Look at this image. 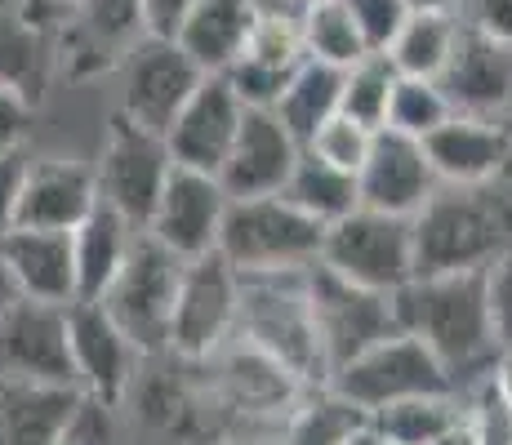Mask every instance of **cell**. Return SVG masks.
Segmentation results:
<instances>
[{
    "label": "cell",
    "mask_w": 512,
    "mask_h": 445,
    "mask_svg": "<svg viewBox=\"0 0 512 445\" xmlns=\"http://www.w3.org/2000/svg\"><path fill=\"white\" fill-rule=\"evenodd\" d=\"M508 134H512V116H508ZM508 178H512V152H508Z\"/></svg>",
    "instance_id": "816d5d0a"
},
{
    "label": "cell",
    "mask_w": 512,
    "mask_h": 445,
    "mask_svg": "<svg viewBox=\"0 0 512 445\" xmlns=\"http://www.w3.org/2000/svg\"><path fill=\"white\" fill-rule=\"evenodd\" d=\"M201 365L214 370V397L228 410V419H236L245 428L241 441H250V445H268L277 437V428L290 419V410L303 401V392L312 388L290 365H281L277 356H268L245 339L223 343Z\"/></svg>",
    "instance_id": "5b68a950"
},
{
    "label": "cell",
    "mask_w": 512,
    "mask_h": 445,
    "mask_svg": "<svg viewBox=\"0 0 512 445\" xmlns=\"http://www.w3.org/2000/svg\"><path fill=\"white\" fill-rule=\"evenodd\" d=\"M343 445H383V441H379V432H374V428H370V423H361V428H357V432H352V437H348V441H343Z\"/></svg>",
    "instance_id": "f907efd6"
},
{
    "label": "cell",
    "mask_w": 512,
    "mask_h": 445,
    "mask_svg": "<svg viewBox=\"0 0 512 445\" xmlns=\"http://www.w3.org/2000/svg\"><path fill=\"white\" fill-rule=\"evenodd\" d=\"M361 423H370V419L357 405L343 401L326 383H317V388L303 392V401L290 410V419L281 423L277 437L268 445H343Z\"/></svg>",
    "instance_id": "4dcf8cb0"
},
{
    "label": "cell",
    "mask_w": 512,
    "mask_h": 445,
    "mask_svg": "<svg viewBox=\"0 0 512 445\" xmlns=\"http://www.w3.org/2000/svg\"><path fill=\"white\" fill-rule=\"evenodd\" d=\"M308 308H312V330H317L326 379L339 365H348L352 356H361L379 339L401 330L392 294L366 290V285L330 272L321 259L308 267Z\"/></svg>",
    "instance_id": "52a82bcc"
},
{
    "label": "cell",
    "mask_w": 512,
    "mask_h": 445,
    "mask_svg": "<svg viewBox=\"0 0 512 445\" xmlns=\"http://www.w3.org/2000/svg\"><path fill=\"white\" fill-rule=\"evenodd\" d=\"M415 227V276L486 272L512 245V183H441L410 219Z\"/></svg>",
    "instance_id": "7a4b0ae2"
},
{
    "label": "cell",
    "mask_w": 512,
    "mask_h": 445,
    "mask_svg": "<svg viewBox=\"0 0 512 445\" xmlns=\"http://www.w3.org/2000/svg\"><path fill=\"white\" fill-rule=\"evenodd\" d=\"M94 205H98L94 161H81V156H27L14 227L72 232Z\"/></svg>",
    "instance_id": "d6986e66"
},
{
    "label": "cell",
    "mask_w": 512,
    "mask_h": 445,
    "mask_svg": "<svg viewBox=\"0 0 512 445\" xmlns=\"http://www.w3.org/2000/svg\"><path fill=\"white\" fill-rule=\"evenodd\" d=\"M0 254L9 263L18 294L36 303H76V263L72 232L54 227H9L0 236Z\"/></svg>",
    "instance_id": "603a6c76"
},
{
    "label": "cell",
    "mask_w": 512,
    "mask_h": 445,
    "mask_svg": "<svg viewBox=\"0 0 512 445\" xmlns=\"http://www.w3.org/2000/svg\"><path fill=\"white\" fill-rule=\"evenodd\" d=\"M486 303L499 352H512V245L486 267Z\"/></svg>",
    "instance_id": "ab89813d"
},
{
    "label": "cell",
    "mask_w": 512,
    "mask_h": 445,
    "mask_svg": "<svg viewBox=\"0 0 512 445\" xmlns=\"http://www.w3.org/2000/svg\"><path fill=\"white\" fill-rule=\"evenodd\" d=\"M54 445H121L116 405L94 401V397H76L72 414H67V423L54 437Z\"/></svg>",
    "instance_id": "74e56055"
},
{
    "label": "cell",
    "mask_w": 512,
    "mask_h": 445,
    "mask_svg": "<svg viewBox=\"0 0 512 445\" xmlns=\"http://www.w3.org/2000/svg\"><path fill=\"white\" fill-rule=\"evenodd\" d=\"M459 419H464V392L446 388L383 405V410L370 414V428L379 432L383 445H428L446 428H455Z\"/></svg>",
    "instance_id": "f546056e"
},
{
    "label": "cell",
    "mask_w": 512,
    "mask_h": 445,
    "mask_svg": "<svg viewBox=\"0 0 512 445\" xmlns=\"http://www.w3.org/2000/svg\"><path fill=\"white\" fill-rule=\"evenodd\" d=\"M23 170H27V152H23V147H0V236L14 227Z\"/></svg>",
    "instance_id": "b9f144b4"
},
{
    "label": "cell",
    "mask_w": 512,
    "mask_h": 445,
    "mask_svg": "<svg viewBox=\"0 0 512 445\" xmlns=\"http://www.w3.org/2000/svg\"><path fill=\"white\" fill-rule=\"evenodd\" d=\"M326 388H334L343 401H352L370 419L374 410H383V405H392V401L455 388V379H450L446 365L423 348L415 334L397 330V334H388V339H379L374 348H366L361 356H352L348 365H339L326 379Z\"/></svg>",
    "instance_id": "30bf717a"
},
{
    "label": "cell",
    "mask_w": 512,
    "mask_h": 445,
    "mask_svg": "<svg viewBox=\"0 0 512 445\" xmlns=\"http://www.w3.org/2000/svg\"><path fill=\"white\" fill-rule=\"evenodd\" d=\"M36 107L27 98H18L14 89L0 85V147H23L27 130H32Z\"/></svg>",
    "instance_id": "7bdbcfd3"
},
{
    "label": "cell",
    "mask_w": 512,
    "mask_h": 445,
    "mask_svg": "<svg viewBox=\"0 0 512 445\" xmlns=\"http://www.w3.org/2000/svg\"><path fill=\"white\" fill-rule=\"evenodd\" d=\"M397 67L388 54H361L352 67H343V94H339V112L352 116L366 130H383L388 121V103H392V85H397Z\"/></svg>",
    "instance_id": "d6a6232c"
},
{
    "label": "cell",
    "mask_w": 512,
    "mask_h": 445,
    "mask_svg": "<svg viewBox=\"0 0 512 445\" xmlns=\"http://www.w3.org/2000/svg\"><path fill=\"white\" fill-rule=\"evenodd\" d=\"M134 236H139V227L125 219V214H116L112 205H103V201H98L94 210L72 227L76 299H85V303L103 299V290L112 285V276L121 272L125 254H130Z\"/></svg>",
    "instance_id": "484cf974"
},
{
    "label": "cell",
    "mask_w": 512,
    "mask_h": 445,
    "mask_svg": "<svg viewBox=\"0 0 512 445\" xmlns=\"http://www.w3.org/2000/svg\"><path fill=\"white\" fill-rule=\"evenodd\" d=\"M241 116H245V103L228 85V76H205L192 89V98L179 107L170 130H165V147H170L174 165L205 170L219 178L223 161L232 152V138L241 130Z\"/></svg>",
    "instance_id": "ac0fdd59"
},
{
    "label": "cell",
    "mask_w": 512,
    "mask_h": 445,
    "mask_svg": "<svg viewBox=\"0 0 512 445\" xmlns=\"http://www.w3.org/2000/svg\"><path fill=\"white\" fill-rule=\"evenodd\" d=\"M450 116H455V107H450L441 81H428V76H397L383 130H397V134H410V138H428L441 121H450Z\"/></svg>",
    "instance_id": "e575fe53"
},
{
    "label": "cell",
    "mask_w": 512,
    "mask_h": 445,
    "mask_svg": "<svg viewBox=\"0 0 512 445\" xmlns=\"http://www.w3.org/2000/svg\"><path fill=\"white\" fill-rule=\"evenodd\" d=\"M67 352H72V383L81 397L107 401L121 410L139 383V365L147 356L134 339L107 316L103 303H67Z\"/></svg>",
    "instance_id": "7c38bea8"
},
{
    "label": "cell",
    "mask_w": 512,
    "mask_h": 445,
    "mask_svg": "<svg viewBox=\"0 0 512 445\" xmlns=\"http://www.w3.org/2000/svg\"><path fill=\"white\" fill-rule=\"evenodd\" d=\"M147 36L143 0H76L58 23V76L98 81Z\"/></svg>",
    "instance_id": "5bb4252c"
},
{
    "label": "cell",
    "mask_w": 512,
    "mask_h": 445,
    "mask_svg": "<svg viewBox=\"0 0 512 445\" xmlns=\"http://www.w3.org/2000/svg\"><path fill=\"white\" fill-rule=\"evenodd\" d=\"M232 196L223 192V183L205 170H187L174 165L165 178L161 196H156V210L147 219L143 232L156 236L170 254L179 259H201V254L219 250V232H223V214H228Z\"/></svg>",
    "instance_id": "9a60e30c"
},
{
    "label": "cell",
    "mask_w": 512,
    "mask_h": 445,
    "mask_svg": "<svg viewBox=\"0 0 512 445\" xmlns=\"http://www.w3.org/2000/svg\"><path fill=\"white\" fill-rule=\"evenodd\" d=\"M236 339L254 343L281 365H290L303 383H326L317 330L308 308V272H268L241 276V312H236Z\"/></svg>",
    "instance_id": "277c9868"
},
{
    "label": "cell",
    "mask_w": 512,
    "mask_h": 445,
    "mask_svg": "<svg viewBox=\"0 0 512 445\" xmlns=\"http://www.w3.org/2000/svg\"><path fill=\"white\" fill-rule=\"evenodd\" d=\"M459 32H464V23L455 14H410L383 54L392 58V67L401 76H428V81H437L446 72L450 54H455Z\"/></svg>",
    "instance_id": "1f68e13d"
},
{
    "label": "cell",
    "mask_w": 512,
    "mask_h": 445,
    "mask_svg": "<svg viewBox=\"0 0 512 445\" xmlns=\"http://www.w3.org/2000/svg\"><path fill=\"white\" fill-rule=\"evenodd\" d=\"M116 76H121V107L116 112L156 134L170 130L179 107L205 81V72L183 54V45L174 36H152V32L121 58Z\"/></svg>",
    "instance_id": "4fadbf2b"
},
{
    "label": "cell",
    "mask_w": 512,
    "mask_h": 445,
    "mask_svg": "<svg viewBox=\"0 0 512 445\" xmlns=\"http://www.w3.org/2000/svg\"><path fill=\"white\" fill-rule=\"evenodd\" d=\"M339 94H343V67L303 58V63L294 67V76L285 81L281 98L272 103V112H277V121L299 138V147H303L334 112H339Z\"/></svg>",
    "instance_id": "83f0119b"
},
{
    "label": "cell",
    "mask_w": 512,
    "mask_h": 445,
    "mask_svg": "<svg viewBox=\"0 0 512 445\" xmlns=\"http://www.w3.org/2000/svg\"><path fill=\"white\" fill-rule=\"evenodd\" d=\"M232 445H250V441H232Z\"/></svg>",
    "instance_id": "f5cc1de1"
},
{
    "label": "cell",
    "mask_w": 512,
    "mask_h": 445,
    "mask_svg": "<svg viewBox=\"0 0 512 445\" xmlns=\"http://www.w3.org/2000/svg\"><path fill=\"white\" fill-rule=\"evenodd\" d=\"M285 201H294L308 219H317L321 227L339 223L343 214H352L361 205V192H357V174L339 170V165L321 161V156H312L308 147L299 152V161H294L290 178H285L281 187Z\"/></svg>",
    "instance_id": "f1b7e54d"
},
{
    "label": "cell",
    "mask_w": 512,
    "mask_h": 445,
    "mask_svg": "<svg viewBox=\"0 0 512 445\" xmlns=\"http://www.w3.org/2000/svg\"><path fill=\"white\" fill-rule=\"evenodd\" d=\"M437 81L446 89L455 112L486 116V121H508L512 116V45L490 41V36L464 27L455 54H450L446 72Z\"/></svg>",
    "instance_id": "44dd1931"
},
{
    "label": "cell",
    "mask_w": 512,
    "mask_h": 445,
    "mask_svg": "<svg viewBox=\"0 0 512 445\" xmlns=\"http://www.w3.org/2000/svg\"><path fill=\"white\" fill-rule=\"evenodd\" d=\"M254 32V0H196L174 41L205 76H223L245 54Z\"/></svg>",
    "instance_id": "d4e9b609"
},
{
    "label": "cell",
    "mask_w": 512,
    "mask_h": 445,
    "mask_svg": "<svg viewBox=\"0 0 512 445\" xmlns=\"http://www.w3.org/2000/svg\"><path fill=\"white\" fill-rule=\"evenodd\" d=\"M14 299H23V294H18V285H14V276H9V263H5V254H0V312L9 308V303Z\"/></svg>",
    "instance_id": "681fc988"
},
{
    "label": "cell",
    "mask_w": 512,
    "mask_h": 445,
    "mask_svg": "<svg viewBox=\"0 0 512 445\" xmlns=\"http://www.w3.org/2000/svg\"><path fill=\"white\" fill-rule=\"evenodd\" d=\"M303 54L330 67H352L361 54H370L343 0L308 5V14H303Z\"/></svg>",
    "instance_id": "836d02e7"
},
{
    "label": "cell",
    "mask_w": 512,
    "mask_h": 445,
    "mask_svg": "<svg viewBox=\"0 0 512 445\" xmlns=\"http://www.w3.org/2000/svg\"><path fill=\"white\" fill-rule=\"evenodd\" d=\"M423 152H428L441 183H459V187L499 183V178H508L512 134H508V121L455 112L450 121H441L437 130L423 138Z\"/></svg>",
    "instance_id": "7402d4cb"
},
{
    "label": "cell",
    "mask_w": 512,
    "mask_h": 445,
    "mask_svg": "<svg viewBox=\"0 0 512 445\" xmlns=\"http://www.w3.org/2000/svg\"><path fill=\"white\" fill-rule=\"evenodd\" d=\"M76 397L67 383L0 379V445H54Z\"/></svg>",
    "instance_id": "4316f807"
},
{
    "label": "cell",
    "mask_w": 512,
    "mask_h": 445,
    "mask_svg": "<svg viewBox=\"0 0 512 445\" xmlns=\"http://www.w3.org/2000/svg\"><path fill=\"white\" fill-rule=\"evenodd\" d=\"M179 276H183L179 254H170L156 236L139 232L121 272L112 276V285L98 299L143 356H161L170 348V312H174V294H179Z\"/></svg>",
    "instance_id": "8992f818"
},
{
    "label": "cell",
    "mask_w": 512,
    "mask_h": 445,
    "mask_svg": "<svg viewBox=\"0 0 512 445\" xmlns=\"http://www.w3.org/2000/svg\"><path fill=\"white\" fill-rule=\"evenodd\" d=\"M370 143H374V130L357 125L352 116L334 112L330 121L321 125V130L312 134L303 147H308L312 156H321V161H330V165H339V170L357 174V170H361V161H366V152H370Z\"/></svg>",
    "instance_id": "8d00e7d4"
},
{
    "label": "cell",
    "mask_w": 512,
    "mask_h": 445,
    "mask_svg": "<svg viewBox=\"0 0 512 445\" xmlns=\"http://www.w3.org/2000/svg\"><path fill=\"white\" fill-rule=\"evenodd\" d=\"M326 227L285 201L272 196H236L228 201L219 232V254L241 276H268V272H308L321 259Z\"/></svg>",
    "instance_id": "3957f363"
},
{
    "label": "cell",
    "mask_w": 512,
    "mask_h": 445,
    "mask_svg": "<svg viewBox=\"0 0 512 445\" xmlns=\"http://www.w3.org/2000/svg\"><path fill=\"white\" fill-rule=\"evenodd\" d=\"M321 263L348 281L379 294H397L415 276V227L401 214H383L357 205L339 223L326 227Z\"/></svg>",
    "instance_id": "9c48e42d"
},
{
    "label": "cell",
    "mask_w": 512,
    "mask_h": 445,
    "mask_svg": "<svg viewBox=\"0 0 512 445\" xmlns=\"http://www.w3.org/2000/svg\"><path fill=\"white\" fill-rule=\"evenodd\" d=\"M490 383H495V392L512 405V352H499L495 365H490Z\"/></svg>",
    "instance_id": "bcb514c9"
},
{
    "label": "cell",
    "mask_w": 512,
    "mask_h": 445,
    "mask_svg": "<svg viewBox=\"0 0 512 445\" xmlns=\"http://www.w3.org/2000/svg\"><path fill=\"white\" fill-rule=\"evenodd\" d=\"M437 187H441V178L432 170L428 152H423V138H410L397 130H374V143L357 170V192L366 210L415 219Z\"/></svg>",
    "instance_id": "e0dca14e"
},
{
    "label": "cell",
    "mask_w": 512,
    "mask_h": 445,
    "mask_svg": "<svg viewBox=\"0 0 512 445\" xmlns=\"http://www.w3.org/2000/svg\"><path fill=\"white\" fill-rule=\"evenodd\" d=\"M308 5H317V0H308Z\"/></svg>",
    "instance_id": "db71d44e"
},
{
    "label": "cell",
    "mask_w": 512,
    "mask_h": 445,
    "mask_svg": "<svg viewBox=\"0 0 512 445\" xmlns=\"http://www.w3.org/2000/svg\"><path fill=\"white\" fill-rule=\"evenodd\" d=\"M192 5H196V0H143L147 32H152V36H174Z\"/></svg>",
    "instance_id": "ee69618b"
},
{
    "label": "cell",
    "mask_w": 512,
    "mask_h": 445,
    "mask_svg": "<svg viewBox=\"0 0 512 445\" xmlns=\"http://www.w3.org/2000/svg\"><path fill=\"white\" fill-rule=\"evenodd\" d=\"M397 321L406 334L446 365L455 388L490 374L499 356L486 303V272H428L410 276L397 294Z\"/></svg>",
    "instance_id": "6da1fadb"
},
{
    "label": "cell",
    "mask_w": 512,
    "mask_h": 445,
    "mask_svg": "<svg viewBox=\"0 0 512 445\" xmlns=\"http://www.w3.org/2000/svg\"><path fill=\"white\" fill-rule=\"evenodd\" d=\"M508 183H512V178H508Z\"/></svg>",
    "instance_id": "11a10c76"
},
{
    "label": "cell",
    "mask_w": 512,
    "mask_h": 445,
    "mask_svg": "<svg viewBox=\"0 0 512 445\" xmlns=\"http://www.w3.org/2000/svg\"><path fill=\"white\" fill-rule=\"evenodd\" d=\"M464 392V414H468V428L477 445H512V405L495 392L490 374L472 379Z\"/></svg>",
    "instance_id": "d590c367"
},
{
    "label": "cell",
    "mask_w": 512,
    "mask_h": 445,
    "mask_svg": "<svg viewBox=\"0 0 512 445\" xmlns=\"http://www.w3.org/2000/svg\"><path fill=\"white\" fill-rule=\"evenodd\" d=\"M410 14H455L459 18V5L464 0H406Z\"/></svg>",
    "instance_id": "7dc6e473"
},
{
    "label": "cell",
    "mask_w": 512,
    "mask_h": 445,
    "mask_svg": "<svg viewBox=\"0 0 512 445\" xmlns=\"http://www.w3.org/2000/svg\"><path fill=\"white\" fill-rule=\"evenodd\" d=\"M18 9H23L27 18H36V23H45V27H58L67 14H72V5L76 0H14Z\"/></svg>",
    "instance_id": "f6af8a7d"
},
{
    "label": "cell",
    "mask_w": 512,
    "mask_h": 445,
    "mask_svg": "<svg viewBox=\"0 0 512 445\" xmlns=\"http://www.w3.org/2000/svg\"><path fill=\"white\" fill-rule=\"evenodd\" d=\"M0 379L67 383V388H76L63 303L14 299L0 312Z\"/></svg>",
    "instance_id": "2e32d148"
},
{
    "label": "cell",
    "mask_w": 512,
    "mask_h": 445,
    "mask_svg": "<svg viewBox=\"0 0 512 445\" xmlns=\"http://www.w3.org/2000/svg\"><path fill=\"white\" fill-rule=\"evenodd\" d=\"M299 138L277 121L272 107H245L241 130L232 138V152L219 170L223 192L232 196H272L285 187L294 161H299Z\"/></svg>",
    "instance_id": "ffe728a7"
},
{
    "label": "cell",
    "mask_w": 512,
    "mask_h": 445,
    "mask_svg": "<svg viewBox=\"0 0 512 445\" xmlns=\"http://www.w3.org/2000/svg\"><path fill=\"white\" fill-rule=\"evenodd\" d=\"M428 445H477V437H472V428H468V414L455 423V428H446V432H441L437 441H428Z\"/></svg>",
    "instance_id": "c3c4849f"
},
{
    "label": "cell",
    "mask_w": 512,
    "mask_h": 445,
    "mask_svg": "<svg viewBox=\"0 0 512 445\" xmlns=\"http://www.w3.org/2000/svg\"><path fill=\"white\" fill-rule=\"evenodd\" d=\"M236 312H241V272L219 250L187 259L179 276L170 312V356L187 365L210 361L223 343L236 339Z\"/></svg>",
    "instance_id": "ba28073f"
},
{
    "label": "cell",
    "mask_w": 512,
    "mask_h": 445,
    "mask_svg": "<svg viewBox=\"0 0 512 445\" xmlns=\"http://www.w3.org/2000/svg\"><path fill=\"white\" fill-rule=\"evenodd\" d=\"M343 5H348L361 41H366V49H374V54H383L392 36L401 32V23L410 18L406 0H343Z\"/></svg>",
    "instance_id": "f35d334b"
},
{
    "label": "cell",
    "mask_w": 512,
    "mask_h": 445,
    "mask_svg": "<svg viewBox=\"0 0 512 445\" xmlns=\"http://www.w3.org/2000/svg\"><path fill=\"white\" fill-rule=\"evenodd\" d=\"M459 23L490 36V41L512 45V0H464L459 5Z\"/></svg>",
    "instance_id": "60d3db41"
},
{
    "label": "cell",
    "mask_w": 512,
    "mask_h": 445,
    "mask_svg": "<svg viewBox=\"0 0 512 445\" xmlns=\"http://www.w3.org/2000/svg\"><path fill=\"white\" fill-rule=\"evenodd\" d=\"M170 170H174V156H170V147H165V134L147 130V125H134L130 116L116 112L112 125H107L103 152H98V161H94L98 201L112 205L116 214H125V219L143 232Z\"/></svg>",
    "instance_id": "8fae6325"
},
{
    "label": "cell",
    "mask_w": 512,
    "mask_h": 445,
    "mask_svg": "<svg viewBox=\"0 0 512 445\" xmlns=\"http://www.w3.org/2000/svg\"><path fill=\"white\" fill-rule=\"evenodd\" d=\"M58 76V27L27 18L14 0H0V85L32 107L45 103Z\"/></svg>",
    "instance_id": "cb8c5ba5"
}]
</instances>
